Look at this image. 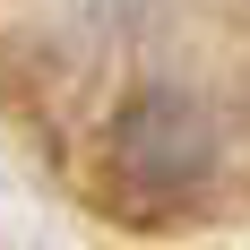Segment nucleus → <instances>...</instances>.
Here are the masks:
<instances>
[{"label":"nucleus","mask_w":250,"mask_h":250,"mask_svg":"<svg viewBox=\"0 0 250 250\" xmlns=\"http://www.w3.org/2000/svg\"><path fill=\"white\" fill-rule=\"evenodd\" d=\"M112 155H121V173L138 190H190L207 173L216 138H207V112L190 95H138L112 129Z\"/></svg>","instance_id":"nucleus-1"}]
</instances>
